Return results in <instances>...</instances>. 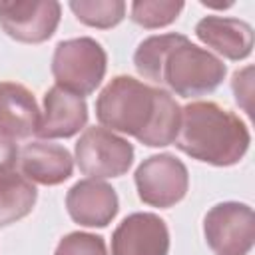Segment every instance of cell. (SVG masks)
Masks as SVG:
<instances>
[{
    "instance_id": "obj_15",
    "label": "cell",
    "mask_w": 255,
    "mask_h": 255,
    "mask_svg": "<svg viewBox=\"0 0 255 255\" xmlns=\"http://www.w3.org/2000/svg\"><path fill=\"white\" fill-rule=\"evenodd\" d=\"M38 199V191L30 179L14 169L0 175V227H8L26 217Z\"/></svg>"
},
{
    "instance_id": "obj_4",
    "label": "cell",
    "mask_w": 255,
    "mask_h": 255,
    "mask_svg": "<svg viewBox=\"0 0 255 255\" xmlns=\"http://www.w3.org/2000/svg\"><path fill=\"white\" fill-rule=\"evenodd\" d=\"M106 64V50L94 38H72L56 46L52 56V74L56 86L84 98L102 84Z\"/></svg>"
},
{
    "instance_id": "obj_1",
    "label": "cell",
    "mask_w": 255,
    "mask_h": 255,
    "mask_svg": "<svg viewBox=\"0 0 255 255\" xmlns=\"http://www.w3.org/2000/svg\"><path fill=\"white\" fill-rule=\"evenodd\" d=\"M249 129L239 116L215 102H191L181 108L175 145L185 155L225 167L241 161L249 149Z\"/></svg>"
},
{
    "instance_id": "obj_10",
    "label": "cell",
    "mask_w": 255,
    "mask_h": 255,
    "mask_svg": "<svg viewBox=\"0 0 255 255\" xmlns=\"http://www.w3.org/2000/svg\"><path fill=\"white\" fill-rule=\"evenodd\" d=\"M88 122V106L82 96H76L60 86H52L44 94V110L36 133L40 137H72Z\"/></svg>"
},
{
    "instance_id": "obj_7",
    "label": "cell",
    "mask_w": 255,
    "mask_h": 255,
    "mask_svg": "<svg viewBox=\"0 0 255 255\" xmlns=\"http://www.w3.org/2000/svg\"><path fill=\"white\" fill-rule=\"evenodd\" d=\"M135 187L143 203L151 207H171L185 197L189 173L171 153L151 155L135 169Z\"/></svg>"
},
{
    "instance_id": "obj_16",
    "label": "cell",
    "mask_w": 255,
    "mask_h": 255,
    "mask_svg": "<svg viewBox=\"0 0 255 255\" xmlns=\"http://www.w3.org/2000/svg\"><path fill=\"white\" fill-rule=\"evenodd\" d=\"M181 124V108L171 98L169 92L157 90L155 94V112L149 126L135 139L149 147H163L175 141Z\"/></svg>"
},
{
    "instance_id": "obj_20",
    "label": "cell",
    "mask_w": 255,
    "mask_h": 255,
    "mask_svg": "<svg viewBox=\"0 0 255 255\" xmlns=\"http://www.w3.org/2000/svg\"><path fill=\"white\" fill-rule=\"evenodd\" d=\"M54 255H108V249L100 235L74 231L60 239Z\"/></svg>"
},
{
    "instance_id": "obj_5",
    "label": "cell",
    "mask_w": 255,
    "mask_h": 255,
    "mask_svg": "<svg viewBox=\"0 0 255 255\" xmlns=\"http://www.w3.org/2000/svg\"><path fill=\"white\" fill-rule=\"evenodd\" d=\"M133 161V145L106 128H88L76 143V163L90 179L124 175Z\"/></svg>"
},
{
    "instance_id": "obj_13",
    "label": "cell",
    "mask_w": 255,
    "mask_h": 255,
    "mask_svg": "<svg viewBox=\"0 0 255 255\" xmlns=\"http://www.w3.org/2000/svg\"><path fill=\"white\" fill-rule=\"evenodd\" d=\"M38 124L40 110L32 92L16 82H0V133L24 139L36 133Z\"/></svg>"
},
{
    "instance_id": "obj_12",
    "label": "cell",
    "mask_w": 255,
    "mask_h": 255,
    "mask_svg": "<svg viewBox=\"0 0 255 255\" xmlns=\"http://www.w3.org/2000/svg\"><path fill=\"white\" fill-rule=\"evenodd\" d=\"M20 171L40 185H58L72 175L74 161L66 147L48 141H32L18 153Z\"/></svg>"
},
{
    "instance_id": "obj_14",
    "label": "cell",
    "mask_w": 255,
    "mask_h": 255,
    "mask_svg": "<svg viewBox=\"0 0 255 255\" xmlns=\"http://www.w3.org/2000/svg\"><path fill=\"white\" fill-rule=\"evenodd\" d=\"M197 38L227 60H243L253 48V30L247 22L227 16H205L195 26Z\"/></svg>"
},
{
    "instance_id": "obj_18",
    "label": "cell",
    "mask_w": 255,
    "mask_h": 255,
    "mask_svg": "<svg viewBox=\"0 0 255 255\" xmlns=\"http://www.w3.org/2000/svg\"><path fill=\"white\" fill-rule=\"evenodd\" d=\"M175 38H177V34H161V36L145 38L133 54V66H135L137 74L153 84H159L161 60H163L165 52L171 48V44L175 42Z\"/></svg>"
},
{
    "instance_id": "obj_2",
    "label": "cell",
    "mask_w": 255,
    "mask_h": 255,
    "mask_svg": "<svg viewBox=\"0 0 255 255\" xmlns=\"http://www.w3.org/2000/svg\"><path fill=\"white\" fill-rule=\"evenodd\" d=\"M225 78V64L211 52L191 44L177 34L159 66V84H165L181 98H195L213 92Z\"/></svg>"
},
{
    "instance_id": "obj_8",
    "label": "cell",
    "mask_w": 255,
    "mask_h": 255,
    "mask_svg": "<svg viewBox=\"0 0 255 255\" xmlns=\"http://www.w3.org/2000/svg\"><path fill=\"white\" fill-rule=\"evenodd\" d=\"M60 4L54 0L38 2H2L0 26L2 30L24 44H42L58 28Z\"/></svg>"
},
{
    "instance_id": "obj_21",
    "label": "cell",
    "mask_w": 255,
    "mask_h": 255,
    "mask_svg": "<svg viewBox=\"0 0 255 255\" xmlns=\"http://www.w3.org/2000/svg\"><path fill=\"white\" fill-rule=\"evenodd\" d=\"M16 157H18V147L14 139L0 133V175L12 171V167L16 165Z\"/></svg>"
},
{
    "instance_id": "obj_9",
    "label": "cell",
    "mask_w": 255,
    "mask_h": 255,
    "mask_svg": "<svg viewBox=\"0 0 255 255\" xmlns=\"http://www.w3.org/2000/svg\"><path fill=\"white\" fill-rule=\"evenodd\" d=\"M169 231L153 213L128 215L112 235V255H167Z\"/></svg>"
},
{
    "instance_id": "obj_11",
    "label": "cell",
    "mask_w": 255,
    "mask_h": 255,
    "mask_svg": "<svg viewBox=\"0 0 255 255\" xmlns=\"http://www.w3.org/2000/svg\"><path fill=\"white\" fill-rule=\"evenodd\" d=\"M70 217L84 227H106L118 213V195L112 185L98 179L74 183L66 195Z\"/></svg>"
},
{
    "instance_id": "obj_17",
    "label": "cell",
    "mask_w": 255,
    "mask_h": 255,
    "mask_svg": "<svg viewBox=\"0 0 255 255\" xmlns=\"http://www.w3.org/2000/svg\"><path fill=\"white\" fill-rule=\"evenodd\" d=\"M72 12L80 22L92 28H114L126 16V2L122 0H72Z\"/></svg>"
},
{
    "instance_id": "obj_19",
    "label": "cell",
    "mask_w": 255,
    "mask_h": 255,
    "mask_svg": "<svg viewBox=\"0 0 255 255\" xmlns=\"http://www.w3.org/2000/svg\"><path fill=\"white\" fill-rule=\"evenodd\" d=\"M181 10H183V2L135 0L131 4V20L143 28H163L171 24Z\"/></svg>"
},
{
    "instance_id": "obj_6",
    "label": "cell",
    "mask_w": 255,
    "mask_h": 255,
    "mask_svg": "<svg viewBox=\"0 0 255 255\" xmlns=\"http://www.w3.org/2000/svg\"><path fill=\"white\" fill-rule=\"evenodd\" d=\"M203 235L217 255H251L255 241L253 209L237 201L213 205L205 213Z\"/></svg>"
},
{
    "instance_id": "obj_3",
    "label": "cell",
    "mask_w": 255,
    "mask_h": 255,
    "mask_svg": "<svg viewBox=\"0 0 255 255\" xmlns=\"http://www.w3.org/2000/svg\"><path fill=\"white\" fill-rule=\"evenodd\" d=\"M157 88L131 76H116L96 100V118L106 129L137 137L155 112Z\"/></svg>"
}]
</instances>
